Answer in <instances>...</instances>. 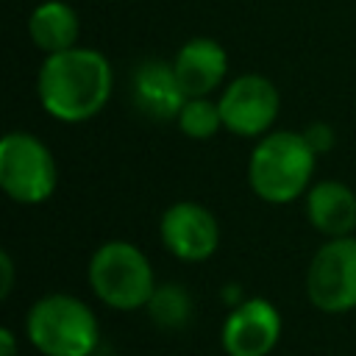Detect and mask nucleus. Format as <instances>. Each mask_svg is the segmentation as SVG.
<instances>
[{"mask_svg":"<svg viewBox=\"0 0 356 356\" xmlns=\"http://www.w3.org/2000/svg\"><path fill=\"white\" fill-rule=\"evenodd\" d=\"M114 72L95 47H70L44 56L36 75L42 108L61 122H86L103 111L111 97Z\"/></svg>","mask_w":356,"mask_h":356,"instance_id":"obj_1","label":"nucleus"},{"mask_svg":"<svg viewBox=\"0 0 356 356\" xmlns=\"http://www.w3.org/2000/svg\"><path fill=\"white\" fill-rule=\"evenodd\" d=\"M317 150L303 131H270L248 159V184L264 203H289L309 192Z\"/></svg>","mask_w":356,"mask_h":356,"instance_id":"obj_2","label":"nucleus"},{"mask_svg":"<svg viewBox=\"0 0 356 356\" xmlns=\"http://www.w3.org/2000/svg\"><path fill=\"white\" fill-rule=\"evenodd\" d=\"M25 334L44 356H92L100 342L95 312L67 292L33 300L25 317Z\"/></svg>","mask_w":356,"mask_h":356,"instance_id":"obj_3","label":"nucleus"},{"mask_svg":"<svg viewBox=\"0 0 356 356\" xmlns=\"http://www.w3.org/2000/svg\"><path fill=\"white\" fill-rule=\"evenodd\" d=\"M89 286L106 306L117 312H134L147 306L159 284L147 256L136 245L114 239L92 253Z\"/></svg>","mask_w":356,"mask_h":356,"instance_id":"obj_4","label":"nucleus"},{"mask_svg":"<svg viewBox=\"0 0 356 356\" xmlns=\"http://www.w3.org/2000/svg\"><path fill=\"white\" fill-rule=\"evenodd\" d=\"M58 184V170L50 147L28 134L11 131L0 142V186L3 192L22 206L44 203Z\"/></svg>","mask_w":356,"mask_h":356,"instance_id":"obj_5","label":"nucleus"},{"mask_svg":"<svg viewBox=\"0 0 356 356\" xmlns=\"http://www.w3.org/2000/svg\"><path fill=\"white\" fill-rule=\"evenodd\" d=\"M306 295L325 314L356 309V236H334L312 256Z\"/></svg>","mask_w":356,"mask_h":356,"instance_id":"obj_6","label":"nucleus"},{"mask_svg":"<svg viewBox=\"0 0 356 356\" xmlns=\"http://www.w3.org/2000/svg\"><path fill=\"white\" fill-rule=\"evenodd\" d=\"M220 114H222V128H228L236 136H264L270 134L281 100L278 89L270 78L259 72H245L234 78L222 95H220Z\"/></svg>","mask_w":356,"mask_h":356,"instance_id":"obj_7","label":"nucleus"},{"mask_svg":"<svg viewBox=\"0 0 356 356\" xmlns=\"http://www.w3.org/2000/svg\"><path fill=\"white\" fill-rule=\"evenodd\" d=\"M159 234L164 248L181 261H206L220 248L217 217L195 200H178L167 206L159 220Z\"/></svg>","mask_w":356,"mask_h":356,"instance_id":"obj_8","label":"nucleus"},{"mask_svg":"<svg viewBox=\"0 0 356 356\" xmlns=\"http://www.w3.org/2000/svg\"><path fill=\"white\" fill-rule=\"evenodd\" d=\"M281 339V314L264 298L239 300L222 323L220 342L228 356H267Z\"/></svg>","mask_w":356,"mask_h":356,"instance_id":"obj_9","label":"nucleus"},{"mask_svg":"<svg viewBox=\"0 0 356 356\" xmlns=\"http://www.w3.org/2000/svg\"><path fill=\"white\" fill-rule=\"evenodd\" d=\"M128 92H131L134 108L150 122H172L181 106L186 103V92L178 83L172 61L167 64L159 58L139 61L131 70Z\"/></svg>","mask_w":356,"mask_h":356,"instance_id":"obj_10","label":"nucleus"},{"mask_svg":"<svg viewBox=\"0 0 356 356\" xmlns=\"http://www.w3.org/2000/svg\"><path fill=\"white\" fill-rule=\"evenodd\" d=\"M172 70L186 97H209L228 72V53L211 36H192L178 47Z\"/></svg>","mask_w":356,"mask_h":356,"instance_id":"obj_11","label":"nucleus"},{"mask_svg":"<svg viewBox=\"0 0 356 356\" xmlns=\"http://www.w3.org/2000/svg\"><path fill=\"white\" fill-rule=\"evenodd\" d=\"M306 217L328 239L356 228V192L342 181H320L306 192Z\"/></svg>","mask_w":356,"mask_h":356,"instance_id":"obj_12","label":"nucleus"},{"mask_svg":"<svg viewBox=\"0 0 356 356\" xmlns=\"http://www.w3.org/2000/svg\"><path fill=\"white\" fill-rule=\"evenodd\" d=\"M28 33H31V42L44 56H53V53L75 47L81 22H78V14L72 11V6H67L64 0H44L31 11Z\"/></svg>","mask_w":356,"mask_h":356,"instance_id":"obj_13","label":"nucleus"},{"mask_svg":"<svg viewBox=\"0 0 356 356\" xmlns=\"http://www.w3.org/2000/svg\"><path fill=\"white\" fill-rule=\"evenodd\" d=\"M145 309H147L150 320L159 328H167V331H178V328L189 325V320L195 314L189 292L178 284H159Z\"/></svg>","mask_w":356,"mask_h":356,"instance_id":"obj_14","label":"nucleus"},{"mask_svg":"<svg viewBox=\"0 0 356 356\" xmlns=\"http://www.w3.org/2000/svg\"><path fill=\"white\" fill-rule=\"evenodd\" d=\"M175 122L184 131V136H189V139H209V136H214L222 128L220 103H214L209 97H186V103L181 106Z\"/></svg>","mask_w":356,"mask_h":356,"instance_id":"obj_15","label":"nucleus"},{"mask_svg":"<svg viewBox=\"0 0 356 356\" xmlns=\"http://www.w3.org/2000/svg\"><path fill=\"white\" fill-rule=\"evenodd\" d=\"M303 136L309 139V145H312L317 153H323V150H328V147L334 145V131H331L325 122H314V125H309V128L303 131Z\"/></svg>","mask_w":356,"mask_h":356,"instance_id":"obj_16","label":"nucleus"},{"mask_svg":"<svg viewBox=\"0 0 356 356\" xmlns=\"http://www.w3.org/2000/svg\"><path fill=\"white\" fill-rule=\"evenodd\" d=\"M0 267H3L0 298H8V295H11V286H14V264H11V256H8V253H0Z\"/></svg>","mask_w":356,"mask_h":356,"instance_id":"obj_17","label":"nucleus"},{"mask_svg":"<svg viewBox=\"0 0 356 356\" xmlns=\"http://www.w3.org/2000/svg\"><path fill=\"white\" fill-rule=\"evenodd\" d=\"M0 356H17V337L11 328H0Z\"/></svg>","mask_w":356,"mask_h":356,"instance_id":"obj_18","label":"nucleus"},{"mask_svg":"<svg viewBox=\"0 0 356 356\" xmlns=\"http://www.w3.org/2000/svg\"><path fill=\"white\" fill-rule=\"evenodd\" d=\"M92 356H97V353H92Z\"/></svg>","mask_w":356,"mask_h":356,"instance_id":"obj_19","label":"nucleus"}]
</instances>
